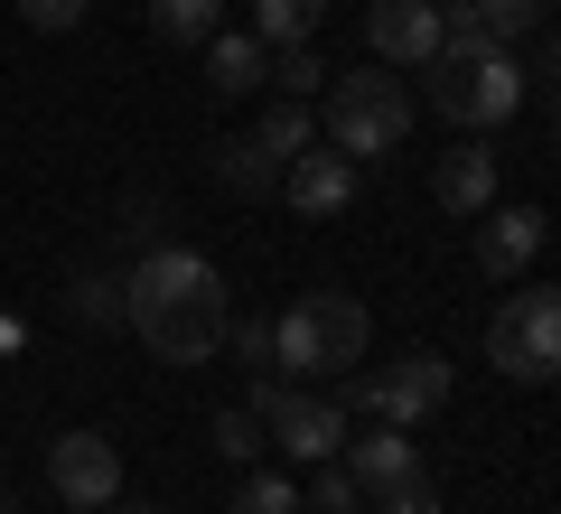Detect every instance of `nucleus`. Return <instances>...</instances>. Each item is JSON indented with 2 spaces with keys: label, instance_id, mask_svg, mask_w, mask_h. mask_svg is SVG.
I'll use <instances>...</instances> for the list:
<instances>
[{
  "label": "nucleus",
  "instance_id": "obj_1",
  "mask_svg": "<svg viewBox=\"0 0 561 514\" xmlns=\"http://www.w3.org/2000/svg\"><path fill=\"white\" fill-rule=\"evenodd\" d=\"M122 299H131V336L160 365H179V375H187V365L225 356L234 290H225V272L206 253H187V243H150V253L122 272Z\"/></svg>",
  "mask_w": 561,
  "mask_h": 514
},
{
  "label": "nucleus",
  "instance_id": "obj_2",
  "mask_svg": "<svg viewBox=\"0 0 561 514\" xmlns=\"http://www.w3.org/2000/svg\"><path fill=\"white\" fill-rule=\"evenodd\" d=\"M365 336H375V318H365L356 290H300L290 309L272 318V375L280 384L356 375V365H365Z\"/></svg>",
  "mask_w": 561,
  "mask_h": 514
},
{
  "label": "nucleus",
  "instance_id": "obj_3",
  "mask_svg": "<svg viewBox=\"0 0 561 514\" xmlns=\"http://www.w3.org/2000/svg\"><path fill=\"white\" fill-rule=\"evenodd\" d=\"M319 122H328V150H346V159L365 169V159H393V150H402V132H412V94H402L393 66H365V76H328Z\"/></svg>",
  "mask_w": 561,
  "mask_h": 514
},
{
  "label": "nucleus",
  "instance_id": "obj_4",
  "mask_svg": "<svg viewBox=\"0 0 561 514\" xmlns=\"http://www.w3.org/2000/svg\"><path fill=\"white\" fill-rule=\"evenodd\" d=\"M486 365H496L505 384H561V281L515 290L486 318Z\"/></svg>",
  "mask_w": 561,
  "mask_h": 514
},
{
  "label": "nucleus",
  "instance_id": "obj_5",
  "mask_svg": "<svg viewBox=\"0 0 561 514\" xmlns=\"http://www.w3.org/2000/svg\"><path fill=\"white\" fill-rule=\"evenodd\" d=\"M431 76V103H440L459 132H496V122H515L524 113V66H515V47H486V57H431L421 66Z\"/></svg>",
  "mask_w": 561,
  "mask_h": 514
},
{
  "label": "nucleus",
  "instance_id": "obj_6",
  "mask_svg": "<svg viewBox=\"0 0 561 514\" xmlns=\"http://www.w3.org/2000/svg\"><path fill=\"white\" fill-rule=\"evenodd\" d=\"M337 402L365 412V421H393V431H421L449 402V356H393L383 375H346Z\"/></svg>",
  "mask_w": 561,
  "mask_h": 514
},
{
  "label": "nucleus",
  "instance_id": "obj_7",
  "mask_svg": "<svg viewBox=\"0 0 561 514\" xmlns=\"http://www.w3.org/2000/svg\"><path fill=\"white\" fill-rule=\"evenodd\" d=\"M47 487H57V505L76 514H103L122 495V449L103 431H66L57 449H47Z\"/></svg>",
  "mask_w": 561,
  "mask_h": 514
},
{
  "label": "nucleus",
  "instance_id": "obj_8",
  "mask_svg": "<svg viewBox=\"0 0 561 514\" xmlns=\"http://www.w3.org/2000/svg\"><path fill=\"white\" fill-rule=\"evenodd\" d=\"M365 47H375L383 66H431L440 57V10H431V0H375V10H365Z\"/></svg>",
  "mask_w": 561,
  "mask_h": 514
},
{
  "label": "nucleus",
  "instance_id": "obj_9",
  "mask_svg": "<svg viewBox=\"0 0 561 514\" xmlns=\"http://www.w3.org/2000/svg\"><path fill=\"white\" fill-rule=\"evenodd\" d=\"M542 253V206H486L478 216V272L486 281H524Z\"/></svg>",
  "mask_w": 561,
  "mask_h": 514
},
{
  "label": "nucleus",
  "instance_id": "obj_10",
  "mask_svg": "<svg viewBox=\"0 0 561 514\" xmlns=\"http://www.w3.org/2000/svg\"><path fill=\"white\" fill-rule=\"evenodd\" d=\"M280 197L300 206L309 225H319V216H346V206H356V159H346V150H300L290 169H280Z\"/></svg>",
  "mask_w": 561,
  "mask_h": 514
},
{
  "label": "nucleus",
  "instance_id": "obj_11",
  "mask_svg": "<svg viewBox=\"0 0 561 514\" xmlns=\"http://www.w3.org/2000/svg\"><path fill=\"white\" fill-rule=\"evenodd\" d=\"M346 477H356L365 495H393V487H412V477H421V449H412V431L375 421L365 439H346Z\"/></svg>",
  "mask_w": 561,
  "mask_h": 514
},
{
  "label": "nucleus",
  "instance_id": "obj_12",
  "mask_svg": "<svg viewBox=\"0 0 561 514\" xmlns=\"http://www.w3.org/2000/svg\"><path fill=\"white\" fill-rule=\"evenodd\" d=\"M431 197H440L459 225H478L486 206H496V150H468V140H459V150H440V169H431Z\"/></svg>",
  "mask_w": 561,
  "mask_h": 514
},
{
  "label": "nucleus",
  "instance_id": "obj_13",
  "mask_svg": "<svg viewBox=\"0 0 561 514\" xmlns=\"http://www.w3.org/2000/svg\"><path fill=\"white\" fill-rule=\"evenodd\" d=\"M206 84H216V94H253V84H272V47H262L253 28H216V38H206Z\"/></svg>",
  "mask_w": 561,
  "mask_h": 514
},
{
  "label": "nucleus",
  "instance_id": "obj_14",
  "mask_svg": "<svg viewBox=\"0 0 561 514\" xmlns=\"http://www.w3.org/2000/svg\"><path fill=\"white\" fill-rule=\"evenodd\" d=\"M225 28V0H150V38L169 47H206Z\"/></svg>",
  "mask_w": 561,
  "mask_h": 514
},
{
  "label": "nucleus",
  "instance_id": "obj_15",
  "mask_svg": "<svg viewBox=\"0 0 561 514\" xmlns=\"http://www.w3.org/2000/svg\"><path fill=\"white\" fill-rule=\"evenodd\" d=\"M253 140H262V150L280 159V169H290V159H300V150H319V113H309V103H290V94H280L272 113L253 122Z\"/></svg>",
  "mask_w": 561,
  "mask_h": 514
},
{
  "label": "nucleus",
  "instance_id": "obj_16",
  "mask_svg": "<svg viewBox=\"0 0 561 514\" xmlns=\"http://www.w3.org/2000/svg\"><path fill=\"white\" fill-rule=\"evenodd\" d=\"M319 20H328V0H253V38H262V47L319 38Z\"/></svg>",
  "mask_w": 561,
  "mask_h": 514
},
{
  "label": "nucleus",
  "instance_id": "obj_17",
  "mask_svg": "<svg viewBox=\"0 0 561 514\" xmlns=\"http://www.w3.org/2000/svg\"><path fill=\"white\" fill-rule=\"evenodd\" d=\"M216 179L234 187V197H272V187H280V159L262 150V140H225V150H216Z\"/></svg>",
  "mask_w": 561,
  "mask_h": 514
},
{
  "label": "nucleus",
  "instance_id": "obj_18",
  "mask_svg": "<svg viewBox=\"0 0 561 514\" xmlns=\"http://www.w3.org/2000/svg\"><path fill=\"white\" fill-rule=\"evenodd\" d=\"M66 309H76V328H131V299H122L113 272H84L76 290H66Z\"/></svg>",
  "mask_w": 561,
  "mask_h": 514
},
{
  "label": "nucleus",
  "instance_id": "obj_19",
  "mask_svg": "<svg viewBox=\"0 0 561 514\" xmlns=\"http://www.w3.org/2000/svg\"><path fill=\"white\" fill-rule=\"evenodd\" d=\"M319 76H328L319 38H300V47H272V94H290V103H319Z\"/></svg>",
  "mask_w": 561,
  "mask_h": 514
},
{
  "label": "nucleus",
  "instance_id": "obj_20",
  "mask_svg": "<svg viewBox=\"0 0 561 514\" xmlns=\"http://www.w3.org/2000/svg\"><path fill=\"white\" fill-rule=\"evenodd\" d=\"M234 514H309V505H300V477H280V468H243Z\"/></svg>",
  "mask_w": 561,
  "mask_h": 514
},
{
  "label": "nucleus",
  "instance_id": "obj_21",
  "mask_svg": "<svg viewBox=\"0 0 561 514\" xmlns=\"http://www.w3.org/2000/svg\"><path fill=\"white\" fill-rule=\"evenodd\" d=\"M300 505H309V514H356L365 487L346 477V458H319V468H309V487H300Z\"/></svg>",
  "mask_w": 561,
  "mask_h": 514
},
{
  "label": "nucleus",
  "instance_id": "obj_22",
  "mask_svg": "<svg viewBox=\"0 0 561 514\" xmlns=\"http://www.w3.org/2000/svg\"><path fill=\"white\" fill-rule=\"evenodd\" d=\"M262 439H272V431H262V412H253V402H234V412H216V449L234 458V468H253V458H262Z\"/></svg>",
  "mask_w": 561,
  "mask_h": 514
},
{
  "label": "nucleus",
  "instance_id": "obj_23",
  "mask_svg": "<svg viewBox=\"0 0 561 514\" xmlns=\"http://www.w3.org/2000/svg\"><path fill=\"white\" fill-rule=\"evenodd\" d=\"M478 20L515 47V38H534V28H542V0H478Z\"/></svg>",
  "mask_w": 561,
  "mask_h": 514
},
{
  "label": "nucleus",
  "instance_id": "obj_24",
  "mask_svg": "<svg viewBox=\"0 0 561 514\" xmlns=\"http://www.w3.org/2000/svg\"><path fill=\"white\" fill-rule=\"evenodd\" d=\"M225 346L243 356V375H272V318H234V328H225Z\"/></svg>",
  "mask_w": 561,
  "mask_h": 514
},
{
  "label": "nucleus",
  "instance_id": "obj_25",
  "mask_svg": "<svg viewBox=\"0 0 561 514\" xmlns=\"http://www.w3.org/2000/svg\"><path fill=\"white\" fill-rule=\"evenodd\" d=\"M10 10H20L28 28H76L84 20V0H10Z\"/></svg>",
  "mask_w": 561,
  "mask_h": 514
},
{
  "label": "nucleus",
  "instance_id": "obj_26",
  "mask_svg": "<svg viewBox=\"0 0 561 514\" xmlns=\"http://www.w3.org/2000/svg\"><path fill=\"white\" fill-rule=\"evenodd\" d=\"M375 514H440V495H431V487H421V477H412V487L375 495Z\"/></svg>",
  "mask_w": 561,
  "mask_h": 514
},
{
  "label": "nucleus",
  "instance_id": "obj_27",
  "mask_svg": "<svg viewBox=\"0 0 561 514\" xmlns=\"http://www.w3.org/2000/svg\"><path fill=\"white\" fill-rule=\"evenodd\" d=\"M103 514H160V505H122V495H113V505H103Z\"/></svg>",
  "mask_w": 561,
  "mask_h": 514
},
{
  "label": "nucleus",
  "instance_id": "obj_28",
  "mask_svg": "<svg viewBox=\"0 0 561 514\" xmlns=\"http://www.w3.org/2000/svg\"><path fill=\"white\" fill-rule=\"evenodd\" d=\"M542 66H552V76H561V38H552V57H542Z\"/></svg>",
  "mask_w": 561,
  "mask_h": 514
},
{
  "label": "nucleus",
  "instance_id": "obj_29",
  "mask_svg": "<svg viewBox=\"0 0 561 514\" xmlns=\"http://www.w3.org/2000/svg\"><path fill=\"white\" fill-rule=\"evenodd\" d=\"M431 10H468V0H431Z\"/></svg>",
  "mask_w": 561,
  "mask_h": 514
},
{
  "label": "nucleus",
  "instance_id": "obj_30",
  "mask_svg": "<svg viewBox=\"0 0 561 514\" xmlns=\"http://www.w3.org/2000/svg\"><path fill=\"white\" fill-rule=\"evenodd\" d=\"M552 132H561V94H552Z\"/></svg>",
  "mask_w": 561,
  "mask_h": 514
},
{
  "label": "nucleus",
  "instance_id": "obj_31",
  "mask_svg": "<svg viewBox=\"0 0 561 514\" xmlns=\"http://www.w3.org/2000/svg\"><path fill=\"white\" fill-rule=\"evenodd\" d=\"M0 514H20V505H0Z\"/></svg>",
  "mask_w": 561,
  "mask_h": 514
},
{
  "label": "nucleus",
  "instance_id": "obj_32",
  "mask_svg": "<svg viewBox=\"0 0 561 514\" xmlns=\"http://www.w3.org/2000/svg\"><path fill=\"white\" fill-rule=\"evenodd\" d=\"M0 10H10V0H0Z\"/></svg>",
  "mask_w": 561,
  "mask_h": 514
},
{
  "label": "nucleus",
  "instance_id": "obj_33",
  "mask_svg": "<svg viewBox=\"0 0 561 514\" xmlns=\"http://www.w3.org/2000/svg\"><path fill=\"white\" fill-rule=\"evenodd\" d=\"M552 10H561V0H552Z\"/></svg>",
  "mask_w": 561,
  "mask_h": 514
}]
</instances>
